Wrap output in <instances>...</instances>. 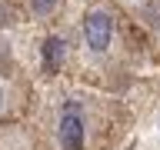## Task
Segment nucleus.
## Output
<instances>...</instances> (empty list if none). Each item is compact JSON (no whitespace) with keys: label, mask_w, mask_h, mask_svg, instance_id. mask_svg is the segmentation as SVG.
<instances>
[{"label":"nucleus","mask_w":160,"mask_h":150,"mask_svg":"<svg viewBox=\"0 0 160 150\" xmlns=\"http://www.w3.org/2000/svg\"><path fill=\"white\" fill-rule=\"evenodd\" d=\"M60 143L63 150H83V113L77 103H67L60 113Z\"/></svg>","instance_id":"nucleus-1"},{"label":"nucleus","mask_w":160,"mask_h":150,"mask_svg":"<svg viewBox=\"0 0 160 150\" xmlns=\"http://www.w3.org/2000/svg\"><path fill=\"white\" fill-rule=\"evenodd\" d=\"M110 37H113V20H110L107 10H93L87 17V43L93 53H103L110 47Z\"/></svg>","instance_id":"nucleus-2"},{"label":"nucleus","mask_w":160,"mask_h":150,"mask_svg":"<svg viewBox=\"0 0 160 150\" xmlns=\"http://www.w3.org/2000/svg\"><path fill=\"white\" fill-rule=\"evenodd\" d=\"M30 7H33V13H40V17H47L50 10L57 7V0H30Z\"/></svg>","instance_id":"nucleus-4"},{"label":"nucleus","mask_w":160,"mask_h":150,"mask_svg":"<svg viewBox=\"0 0 160 150\" xmlns=\"http://www.w3.org/2000/svg\"><path fill=\"white\" fill-rule=\"evenodd\" d=\"M60 53H63V40H60V37H50L47 43H43V60H47V67H50V70H57Z\"/></svg>","instance_id":"nucleus-3"},{"label":"nucleus","mask_w":160,"mask_h":150,"mask_svg":"<svg viewBox=\"0 0 160 150\" xmlns=\"http://www.w3.org/2000/svg\"><path fill=\"white\" fill-rule=\"evenodd\" d=\"M0 103H3V93H0Z\"/></svg>","instance_id":"nucleus-5"}]
</instances>
